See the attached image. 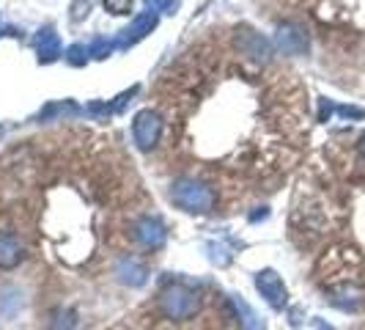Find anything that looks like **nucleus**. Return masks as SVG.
Returning <instances> with one entry per match:
<instances>
[{
  "instance_id": "39448f33",
  "label": "nucleus",
  "mask_w": 365,
  "mask_h": 330,
  "mask_svg": "<svg viewBox=\"0 0 365 330\" xmlns=\"http://www.w3.org/2000/svg\"><path fill=\"white\" fill-rule=\"evenodd\" d=\"M154 25H157V11H143L127 30H121V36L116 39V47H129V44H135V41H140L146 33H152L154 30Z\"/></svg>"
},
{
  "instance_id": "423d86ee",
  "label": "nucleus",
  "mask_w": 365,
  "mask_h": 330,
  "mask_svg": "<svg viewBox=\"0 0 365 330\" xmlns=\"http://www.w3.org/2000/svg\"><path fill=\"white\" fill-rule=\"evenodd\" d=\"M278 47L286 52V55H302L308 52V36L300 25H280L278 30Z\"/></svg>"
},
{
  "instance_id": "0eeeda50",
  "label": "nucleus",
  "mask_w": 365,
  "mask_h": 330,
  "mask_svg": "<svg viewBox=\"0 0 365 330\" xmlns=\"http://www.w3.org/2000/svg\"><path fill=\"white\" fill-rule=\"evenodd\" d=\"M236 44H239L242 55H244V58H250V61H258V63H264V61L269 58V41H267L261 33L242 30V33L236 36Z\"/></svg>"
},
{
  "instance_id": "2eb2a0df",
  "label": "nucleus",
  "mask_w": 365,
  "mask_h": 330,
  "mask_svg": "<svg viewBox=\"0 0 365 330\" xmlns=\"http://www.w3.org/2000/svg\"><path fill=\"white\" fill-rule=\"evenodd\" d=\"M360 152H363V157H365V135H363V141H360Z\"/></svg>"
},
{
  "instance_id": "9d476101",
  "label": "nucleus",
  "mask_w": 365,
  "mask_h": 330,
  "mask_svg": "<svg viewBox=\"0 0 365 330\" xmlns=\"http://www.w3.org/2000/svg\"><path fill=\"white\" fill-rule=\"evenodd\" d=\"M36 50H39V58L41 63H52L58 55H61V39L52 28H44L39 36H36Z\"/></svg>"
},
{
  "instance_id": "6e6552de",
  "label": "nucleus",
  "mask_w": 365,
  "mask_h": 330,
  "mask_svg": "<svg viewBox=\"0 0 365 330\" xmlns=\"http://www.w3.org/2000/svg\"><path fill=\"white\" fill-rule=\"evenodd\" d=\"M25 259L22 243L11 231H0V270H11Z\"/></svg>"
},
{
  "instance_id": "ddd939ff",
  "label": "nucleus",
  "mask_w": 365,
  "mask_h": 330,
  "mask_svg": "<svg viewBox=\"0 0 365 330\" xmlns=\"http://www.w3.org/2000/svg\"><path fill=\"white\" fill-rule=\"evenodd\" d=\"M105 8L113 11V14H129L132 0H105Z\"/></svg>"
},
{
  "instance_id": "1a4fd4ad",
  "label": "nucleus",
  "mask_w": 365,
  "mask_h": 330,
  "mask_svg": "<svg viewBox=\"0 0 365 330\" xmlns=\"http://www.w3.org/2000/svg\"><path fill=\"white\" fill-rule=\"evenodd\" d=\"M135 240L143 245V248H160L165 243V229L160 220L154 218H143L138 226H135Z\"/></svg>"
},
{
  "instance_id": "4468645a",
  "label": "nucleus",
  "mask_w": 365,
  "mask_h": 330,
  "mask_svg": "<svg viewBox=\"0 0 365 330\" xmlns=\"http://www.w3.org/2000/svg\"><path fill=\"white\" fill-rule=\"evenodd\" d=\"M341 116H352V118H363L365 110L363 107H349V105H341V107H335Z\"/></svg>"
},
{
  "instance_id": "20e7f679",
  "label": "nucleus",
  "mask_w": 365,
  "mask_h": 330,
  "mask_svg": "<svg viewBox=\"0 0 365 330\" xmlns=\"http://www.w3.org/2000/svg\"><path fill=\"white\" fill-rule=\"evenodd\" d=\"M255 287H258L261 298H264L272 309H283V306H286L289 292H286L283 278H280L275 270H261V273L255 276Z\"/></svg>"
},
{
  "instance_id": "7ed1b4c3",
  "label": "nucleus",
  "mask_w": 365,
  "mask_h": 330,
  "mask_svg": "<svg viewBox=\"0 0 365 330\" xmlns=\"http://www.w3.org/2000/svg\"><path fill=\"white\" fill-rule=\"evenodd\" d=\"M160 132H163V121L157 113L152 110H140L132 121V135H135V143L140 149H152L157 141H160Z\"/></svg>"
},
{
  "instance_id": "9b49d317",
  "label": "nucleus",
  "mask_w": 365,
  "mask_h": 330,
  "mask_svg": "<svg viewBox=\"0 0 365 330\" xmlns=\"http://www.w3.org/2000/svg\"><path fill=\"white\" fill-rule=\"evenodd\" d=\"M85 55H88V50H85L83 44H74V47H69V50H66V61H69V63H74V66L85 63Z\"/></svg>"
},
{
  "instance_id": "f03ea898",
  "label": "nucleus",
  "mask_w": 365,
  "mask_h": 330,
  "mask_svg": "<svg viewBox=\"0 0 365 330\" xmlns=\"http://www.w3.org/2000/svg\"><path fill=\"white\" fill-rule=\"evenodd\" d=\"M171 201L179 209L195 212V215H203V212H211L214 209V193H211V187H206V185H200L195 179H179V182H174Z\"/></svg>"
},
{
  "instance_id": "f8f14e48",
  "label": "nucleus",
  "mask_w": 365,
  "mask_h": 330,
  "mask_svg": "<svg viewBox=\"0 0 365 330\" xmlns=\"http://www.w3.org/2000/svg\"><path fill=\"white\" fill-rule=\"evenodd\" d=\"M146 6H149V11H168V14H174L179 0H146Z\"/></svg>"
},
{
  "instance_id": "f257e3e1",
  "label": "nucleus",
  "mask_w": 365,
  "mask_h": 330,
  "mask_svg": "<svg viewBox=\"0 0 365 330\" xmlns=\"http://www.w3.org/2000/svg\"><path fill=\"white\" fill-rule=\"evenodd\" d=\"M200 309V298L198 292H192L189 287L184 284H171L160 292V311L174 320V322H184V320H192Z\"/></svg>"
}]
</instances>
